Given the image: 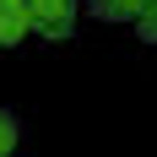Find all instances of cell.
<instances>
[{
	"label": "cell",
	"mask_w": 157,
	"mask_h": 157,
	"mask_svg": "<svg viewBox=\"0 0 157 157\" xmlns=\"http://www.w3.org/2000/svg\"><path fill=\"white\" fill-rule=\"evenodd\" d=\"M76 0H27V16L33 27H38V38H49V44H65L71 33H76Z\"/></svg>",
	"instance_id": "1"
},
{
	"label": "cell",
	"mask_w": 157,
	"mask_h": 157,
	"mask_svg": "<svg viewBox=\"0 0 157 157\" xmlns=\"http://www.w3.org/2000/svg\"><path fill=\"white\" fill-rule=\"evenodd\" d=\"M136 33H141V44H152V49H157V6L136 16Z\"/></svg>",
	"instance_id": "5"
},
{
	"label": "cell",
	"mask_w": 157,
	"mask_h": 157,
	"mask_svg": "<svg viewBox=\"0 0 157 157\" xmlns=\"http://www.w3.org/2000/svg\"><path fill=\"white\" fill-rule=\"evenodd\" d=\"M16 141H22V125H16V114L11 109H0V157H11Z\"/></svg>",
	"instance_id": "4"
},
{
	"label": "cell",
	"mask_w": 157,
	"mask_h": 157,
	"mask_svg": "<svg viewBox=\"0 0 157 157\" xmlns=\"http://www.w3.org/2000/svg\"><path fill=\"white\" fill-rule=\"evenodd\" d=\"M27 33H33L27 0H0V49H16Z\"/></svg>",
	"instance_id": "2"
},
{
	"label": "cell",
	"mask_w": 157,
	"mask_h": 157,
	"mask_svg": "<svg viewBox=\"0 0 157 157\" xmlns=\"http://www.w3.org/2000/svg\"><path fill=\"white\" fill-rule=\"evenodd\" d=\"M157 0H87V11L98 22H136L141 11H152Z\"/></svg>",
	"instance_id": "3"
}]
</instances>
